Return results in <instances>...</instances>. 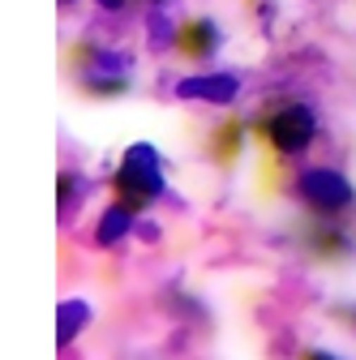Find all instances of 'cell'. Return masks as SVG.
Returning a JSON list of instances; mask_svg holds the SVG:
<instances>
[{"label": "cell", "instance_id": "6da1fadb", "mask_svg": "<svg viewBox=\"0 0 356 360\" xmlns=\"http://www.w3.org/2000/svg\"><path fill=\"white\" fill-rule=\"evenodd\" d=\"M112 189H116V202L129 206V210H146L155 198H163V172H159V150L138 142L129 146L116 176H112Z\"/></svg>", "mask_w": 356, "mask_h": 360}, {"label": "cell", "instance_id": "7a4b0ae2", "mask_svg": "<svg viewBox=\"0 0 356 360\" xmlns=\"http://www.w3.org/2000/svg\"><path fill=\"white\" fill-rule=\"evenodd\" d=\"M258 133L266 142H271L279 155H300L309 142H314V133H318V116L309 112L305 103H288V108H279V112H271L262 124H258Z\"/></svg>", "mask_w": 356, "mask_h": 360}, {"label": "cell", "instance_id": "3957f363", "mask_svg": "<svg viewBox=\"0 0 356 360\" xmlns=\"http://www.w3.org/2000/svg\"><path fill=\"white\" fill-rule=\"evenodd\" d=\"M296 198L305 206H314L318 214H339L356 202V189H352V180L331 172V167H309L296 176Z\"/></svg>", "mask_w": 356, "mask_h": 360}, {"label": "cell", "instance_id": "277c9868", "mask_svg": "<svg viewBox=\"0 0 356 360\" xmlns=\"http://www.w3.org/2000/svg\"><path fill=\"white\" fill-rule=\"evenodd\" d=\"M181 99H202V103H232L241 95V82L228 73H198V77H181L176 82Z\"/></svg>", "mask_w": 356, "mask_h": 360}, {"label": "cell", "instance_id": "5b68a950", "mask_svg": "<svg viewBox=\"0 0 356 360\" xmlns=\"http://www.w3.org/2000/svg\"><path fill=\"white\" fill-rule=\"evenodd\" d=\"M215 43H219V30H215V22H206V18L185 22L181 30H176V48H181L185 56H193V60L210 56V52H215Z\"/></svg>", "mask_w": 356, "mask_h": 360}, {"label": "cell", "instance_id": "8992f818", "mask_svg": "<svg viewBox=\"0 0 356 360\" xmlns=\"http://www.w3.org/2000/svg\"><path fill=\"white\" fill-rule=\"evenodd\" d=\"M86 322H91V304L86 300H61V309H56V343L69 347Z\"/></svg>", "mask_w": 356, "mask_h": 360}, {"label": "cell", "instance_id": "52a82bcc", "mask_svg": "<svg viewBox=\"0 0 356 360\" xmlns=\"http://www.w3.org/2000/svg\"><path fill=\"white\" fill-rule=\"evenodd\" d=\"M129 232H133V210H129V206H120V202H112V206L99 214V232H95V240L108 249V245L125 240Z\"/></svg>", "mask_w": 356, "mask_h": 360}, {"label": "cell", "instance_id": "ba28073f", "mask_svg": "<svg viewBox=\"0 0 356 360\" xmlns=\"http://www.w3.org/2000/svg\"><path fill=\"white\" fill-rule=\"evenodd\" d=\"M309 249H314L318 257H343V253H352V236L343 228H318L314 236H309Z\"/></svg>", "mask_w": 356, "mask_h": 360}, {"label": "cell", "instance_id": "9c48e42d", "mask_svg": "<svg viewBox=\"0 0 356 360\" xmlns=\"http://www.w3.org/2000/svg\"><path fill=\"white\" fill-rule=\"evenodd\" d=\"M241 142H245V124H236V120H228L224 129L215 133V142H210V150H215V159H236V150H241Z\"/></svg>", "mask_w": 356, "mask_h": 360}, {"label": "cell", "instance_id": "30bf717a", "mask_svg": "<svg viewBox=\"0 0 356 360\" xmlns=\"http://www.w3.org/2000/svg\"><path fill=\"white\" fill-rule=\"evenodd\" d=\"M86 86H91L95 95H120L129 82H125V77H86Z\"/></svg>", "mask_w": 356, "mask_h": 360}, {"label": "cell", "instance_id": "8fae6325", "mask_svg": "<svg viewBox=\"0 0 356 360\" xmlns=\"http://www.w3.org/2000/svg\"><path fill=\"white\" fill-rule=\"evenodd\" d=\"M69 198H73V176L65 172V176H61V210L69 206Z\"/></svg>", "mask_w": 356, "mask_h": 360}, {"label": "cell", "instance_id": "7c38bea8", "mask_svg": "<svg viewBox=\"0 0 356 360\" xmlns=\"http://www.w3.org/2000/svg\"><path fill=\"white\" fill-rule=\"evenodd\" d=\"M305 360H339V356H331V352H305Z\"/></svg>", "mask_w": 356, "mask_h": 360}, {"label": "cell", "instance_id": "4fadbf2b", "mask_svg": "<svg viewBox=\"0 0 356 360\" xmlns=\"http://www.w3.org/2000/svg\"><path fill=\"white\" fill-rule=\"evenodd\" d=\"M99 5H103V9H120V5H125V0H99Z\"/></svg>", "mask_w": 356, "mask_h": 360}, {"label": "cell", "instance_id": "5bb4252c", "mask_svg": "<svg viewBox=\"0 0 356 360\" xmlns=\"http://www.w3.org/2000/svg\"><path fill=\"white\" fill-rule=\"evenodd\" d=\"M343 318H348V322L356 326V304H352V309H343Z\"/></svg>", "mask_w": 356, "mask_h": 360}, {"label": "cell", "instance_id": "9a60e30c", "mask_svg": "<svg viewBox=\"0 0 356 360\" xmlns=\"http://www.w3.org/2000/svg\"><path fill=\"white\" fill-rule=\"evenodd\" d=\"M61 5H69V0H61Z\"/></svg>", "mask_w": 356, "mask_h": 360}]
</instances>
